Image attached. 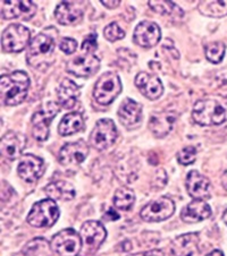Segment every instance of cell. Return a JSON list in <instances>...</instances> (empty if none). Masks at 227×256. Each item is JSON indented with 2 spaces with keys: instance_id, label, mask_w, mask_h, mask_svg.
I'll return each mask as SVG.
<instances>
[{
  "instance_id": "cell-21",
  "label": "cell",
  "mask_w": 227,
  "mask_h": 256,
  "mask_svg": "<svg viewBox=\"0 0 227 256\" xmlns=\"http://www.w3.org/2000/svg\"><path fill=\"white\" fill-rule=\"evenodd\" d=\"M186 190L188 195L194 200H204L210 196L211 185L207 177L192 170L186 177Z\"/></svg>"
},
{
  "instance_id": "cell-38",
  "label": "cell",
  "mask_w": 227,
  "mask_h": 256,
  "mask_svg": "<svg viewBox=\"0 0 227 256\" xmlns=\"http://www.w3.org/2000/svg\"><path fill=\"white\" fill-rule=\"evenodd\" d=\"M101 4L107 8H116L121 4V0H116V2H105V0H101Z\"/></svg>"
},
{
  "instance_id": "cell-29",
  "label": "cell",
  "mask_w": 227,
  "mask_h": 256,
  "mask_svg": "<svg viewBox=\"0 0 227 256\" xmlns=\"http://www.w3.org/2000/svg\"><path fill=\"white\" fill-rule=\"evenodd\" d=\"M148 4L153 12L160 15L174 17H182L184 15V12L174 2H166V0L155 2V0H151V2H148Z\"/></svg>"
},
{
  "instance_id": "cell-14",
  "label": "cell",
  "mask_w": 227,
  "mask_h": 256,
  "mask_svg": "<svg viewBox=\"0 0 227 256\" xmlns=\"http://www.w3.org/2000/svg\"><path fill=\"white\" fill-rule=\"evenodd\" d=\"M100 68V60L93 54H87L71 59L67 62V72L78 78H90Z\"/></svg>"
},
{
  "instance_id": "cell-42",
  "label": "cell",
  "mask_w": 227,
  "mask_h": 256,
  "mask_svg": "<svg viewBox=\"0 0 227 256\" xmlns=\"http://www.w3.org/2000/svg\"><path fill=\"white\" fill-rule=\"evenodd\" d=\"M78 256H94V255H92V254H90V253H88V254H83V255H78Z\"/></svg>"
},
{
  "instance_id": "cell-2",
  "label": "cell",
  "mask_w": 227,
  "mask_h": 256,
  "mask_svg": "<svg viewBox=\"0 0 227 256\" xmlns=\"http://www.w3.org/2000/svg\"><path fill=\"white\" fill-rule=\"evenodd\" d=\"M192 118L200 126L220 125L225 122L226 112L215 100L203 99L195 102Z\"/></svg>"
},
{
  "instance_id": "cell-1",
  "label": "cell",
  "mask_w": 227,
  "mask_h": 256,
  "mask_svg": "<svg viewBox=\"0 0 227 256\" xmlns=\"http://www.w3.org/2000/svg\"><path fill=\"white\" fill-rule=\"evenodd\" d=\"M30 88V78L25 72L17 70L2 76L0 91L5 106H17L27 99Z\"/></svg>"
},
{
  "instance_id": "cell-35",
  "label": "cell",
  "mask_w": 227,
  "mask_h": 256,
  "mask_svg": "<svg viewBox=\"0 0 227 256\" xmlns=\"http://www.w3.org/2000/svg\"><path fill=\"white\" fill-rule=\"evenodd\" d=\"M97 49V34L91 33L85 38L82 44V50L85 54H92Z\"/></svg>"
},
{
  "instance_id": "cell-11",
  "label": "cell",
  "mask_w": 227,
  "mask_h": 256,
  "mask_svg": "<svg viewBox=\"0 0 227 256\" xmlns=\"http://www.w3.org/2000/svg\"><path fill=\"white\" fill-rule=\"evenodd\" d=\"M82 246L88 253L93 254L101 246L107 237V232L104 224L99 221L90 220L84 222L80 232Z\"/></svg>"
},
{
  "instance_id": "cell-7",
  "label": "cell",
  "mask_w": 227,
  "mask_h": 256,
  "mask_svg": "<svg viewBox=\"0 0 227 256\" xmlns=\"http://www.w3.org/2000/svg\"><path fill=\"white\" fill-rule=\"evenodd\" d=\"M31 40V32L22 24H11L4 30L2 46L5 52H21Z\"/></svg>"
},
{
  "instance_id": "cell-8",
  "label": "cell",
  "mask_w": 227,
  "mask_h": 256,
  "mask_svg": "<svg viewBox=\"0 0 227 256\" xmlns=\"http://www.w3.org/2000/svg\"><path fill=\"white\" fill-rule=\"evenodd\" d=\"M59 106L55 102H47L32 116V135L39 142H45L49 138V125L57 116Z\"/></svg>"
},
{
  "instance_id": "cell-37",
  "label": "cell",
  "mask_w": 227,
  "mask_h": 256,
  "mask_svg": "<svg viewBox=\"0 0 227 256\" xmlns=\"http://www.w3.org/2000/svg\"><path fill=\"white\" fill-rule=\"evenodd\" d=\"M102 218H104L105 220H108V221H116L119 219V214L116 211L113 210V208H109L108 211L105 212V214Z\"/></svg>"
},
{
  "instance_id": "cell-4",
  "label": "cell",
  "mask_w": 227,
  "mask_h": 256,
  "mask_svg": "<svg viewBox=\"0 0 227 256\" xmlns=\"http://www.w3.org/2000/svg\"><path fill=\"white\" fill-rule=\"evenodd\" d=\"M122 82L114 72H107L97 80L93 88V98L101 106H108L122 92Z\"/></svg>"
},
{
  "instance_id": "cell-34",
  "label": "cell",
  "mask_w": 227,
  "mask_h": 256,
  "mask_svg": "<svg viewBox=\"0 0 227 256\" xmlns=\"http://www.w3.org/2000/svg\"><path fill=\"white\" fill-rule=\"evenodd\" d=\"M59 49H61L64 54H74L76 49H78V42H76L73 38H63L59 42Z\"/></svg>"
},
{
  "instance_id": "cell-31",
  "label": "cell",
  "mask_w": 227,
  "mask_h": 256,
  "mask_svg": "<svg viewBox=\"0 0 227 256\" xmlns=\"http://www.w3.org/2000/svg\"><path fill=\"white\" fill-rule=\"evenodd\" d=\"M226 46L222 42H211L205 46V58L212 64H219L225 56Z\"/></svg>"
},
{
  "instance_id": "cell-17",
  "label": "cell",
  "mask_w": 227,
  "mask_h": 256,
  "mask_svg": "<svg viewBox=\"0 0 227 256\" xmlns=\"http://www.w3.org/2000/svg\"><path fill=\"white\" fill-rule=\"evenodd\" d=\"M161 39L160 28L156 23L143 20L134 30L133 40L142 48H152L159 44Z\"/></svg>"
},
{
  "instance_id": "cell-15",
  "label": "cell",
  "mask_w": 227,
  "mask_h": 256,
  "mask_svg": "<svg viewBox=\"0 0 227 256\" xmlns=\"http://www.w3.org/2000/svg\"><path fill=\"white\" fill-rule=\"evenodd\" d=\"M17 172L24 182H36L45 172L44 160L33 154H24L21 156Z\"/></svg>"
},
{
  "instance_id": "cell-36",
  "label": "cell",
  "mask_w": 227,
  "mask_h": 256,
  "mask_svg": "<svg viewBox=\"0 0 227 256\" xmlns=\"http://www.w3.org/2000/svg\"><path fill=\"white\" fill-rule=\"evenodd\" d=\"M130 256H165V254L162 253V250H151L148 252H142V253L132 254Z\"/></svg>"
},
{
  "instance_id": "cell-28",
  "label": "cell",
  "mask_w": 227,
  "mask_h": 256,
  "mask_svg": "<svg viewBox=\"0 0 227 256\" xmlns=\"http://www.w3.org/2000/svg\"><path fill=\"white\" fill-rule=\"evenodd\" d=\"M114 206L119 210L128 211L131 210L132 206L135 202V195L134 192L127 188V187H121L116 192H115L114 198H113Z\"/></svg>"
},
{
  "instance_id": "cell-18",
  "label": "cell",
  "mask_w": 227,
  "mask_h": 256,
  "mask_svg": "<svg viewBox=\"0 0 227 256\" xmlns=\"http://www.w3.org/2000/svg\"><path fill=\"white\" fill-rule=\"evenodd\" d=\"M117 116L124 127H126L127 130H134L141 125L142 106L136 101L126 98L119 106Z\"/></svg>"
},
{
  "instance_id": "cell-13",
  "label": "cell",
  "mask_w": 227,
  "mask_h": 256,
  "mask_svg": "<svg viewBox=\"0 0 227 256\" xmlns=\"http://www.w3.org/2000/svg\"><path fill=\"white\" fill-rule=\"evenodd\" d=\"M84 7L83 2H62L56 7L55 17L62 25H75L82 20Z\"/></svg>"
},
{
  "instance_id": "cell-40",
  "label": "cell",
  "mask_w": 227,
  "mask_h": 256,
  "mask_svg": "<svg viewBox=\"0 0 227 256\" xmlns=\"http://www.w3.org/2000/svg\"><path fill=\"white\" fill-rule=\"evenodd\" d=\"M207 256H224V254H222L220 250H212L211 253H210V254H208Z\"/></svg>"
},
{
  "instance_id": "cell-5",
  "label": "cell",
  "mask_w": 227,
  "mask_h": 256,
  "mask_svg": "<svg viewBox=\"0 0 227 256\" xmlns=\"http://www.w3.org/2000/svg\"><path fill=\"white\" fill-rule=\"evenodd\" d=\"M55 49V39L47 32L34 38L29 46L27 58L30 65L41 67L51 57Z\"/></svg>"
},
{
  "instance_id": "cell-6",
  "label": "cell",
  "mask_w": 227,
  "mask_h": 256,
  "mask_svg": "<svg viewBox=\"0 0 227 256\" xmlns=\"http://www.w3.org/2000/svg\"><path fill=\"white\" fill-rule=\"evenodd\" d=\"M50 248L58 256H78L82 248V240L74 229H63L51 238Z\"/></svg>"
},
{
  "instance_id": "cell-32",
  "label": "cell",
  "mask_w": 227,
  "mask_h": 256,
  "mask_svg": "<svg viewBox=\"0 0 227 256\" xmlns=\"http://www.w3.org/2000/svg\"><path fill=\"white\" fill-rule=\"evenodd\" d=\"M104 36L108 41L114 42L123 39V38L125 36V31L119 28V25L117 23L113 22L105 28Z\"/></svg>"
},
{
  "instance_id": "cell-41",
  "label": "cell",
  "mask_w": 227,
  "mask_h": 256,
  "mask_svg": "<svg viewBox=\"0 0 227 256\" xmlns=\"http://www.w3.org/2000/svg\"><path fill=\"white\" fill-rule=\"evenodd\" d=\"M222 220H224V222L227 224V210L225 211V213H224V216H222Z\"/></svg>"
},
{
  "instance_id": "cell-24",
  "label": "cell",
  "mask_w": 227,
  "mask_h": 256,
  "mask_svg": "<svg viewBox=\"0 0 227 256\" xmlns=\"http://www.w3.org/2000/svg\"><path fill=\"white\" fill-rule=\"evenodd\" d=\"M80 96V88L72 80L65 78L57 88L58 102L63 108H74Z\"/></svg>"
},
{
  "instance_id": "cell-16",
  "label": "cell",
  "mask_w": 227,
  "mask_h": 256,
  "mask_svg": "<svg viewBox=\"0 0 227 256\" xmlns=\"http://www.w3.org/2000/svg\"><path fill=\"white\" fill-rule=\"evenodd\" d=\"M37 5L30 0L2 2V16L4 20L22 18L28 20L36 15Z\"/></svg>"
},
{
  "instance_id": "cell-23",
  "label": "cell",
  "mask_w": 227,
  "mask_h": 256,
  "mask_svg": "<svg viewBox=\"0 0 227 256\" xmlns=\"http://www.w3.org/2000/svg\"><path fill=\"white\" fill-rule=\"evenodd\" d=\"M175 120H176V117L173 112H158L153 114L150 119L149 128L156 138H165L172 130Z\"/></svg>"
},
{
  "instance_id": "cell-30",
  "label": "cell",
  "mask_w": 227,
  "mask_h": 256,
  "mask_svg": "<svg viewBox=\"0 0 227 256\" xmlns=\"http://www.w3.org/2000/svg\"><path fill=\"white\" fill-rule=\"evenodd\" d=\"M198 10L204 16L218 18L227 15V2H200Z\"/></svg>"
},
{
  "instance_id": "cell-33",
  "label": "cell",
  "mask_w": 227,
  "mask_h": 256,
  "mask_svg": "<svg viewBox=\"0 0 227 256\" xmlns=\"http://www.w3.org/2000/svg\"><path fill=\"white\" fill-rule=\"evenodd\" d=\"M196 150L193 146H186L177 152V161L183 166L192 164L195 161Z\"/></svg>"
},
{
  "instance_id": "cell-9",
  "label": "cell",
  "mask_w": 227,
  "mask_h": 256,
  "mask_svg": "<svg viewBox=\"0 0 227 256\" xmlns=\"http://www.w3.org/2000/svg\"><path fill=\"white\" fill-rule=\"evenodd\" d=\"M117 138V130L111 119L105 118L98 120L94 126L91 135H90V143L94 148L104 151L113 146Z\"/></svg>"
},
{
  "instance_id": "cell-10",
  "label": "cell",
  "mask_w": 227,
  "mask_h": 256,
  "mask_svg": "<svg viewBox=\"0 0 227 256\" xmlns=\"http://www.w3.org/2000/svg\"><path fill=\"white\" fill-rule=\"evenodd\" d=\"M175 212V204L169 198H161L152 200L140 212L141 218L147 222H160L172 216Z\"/></svg>"
},
{
  "instance_id": "cell-39",
  "label": "cell",
  "mask_w": 227,
  "mask_h": 256,
  "mask_svg": "<svg viewBox=\"0 0 227 256\" xmlns=\"http://www.w3.org/2000/svg\"><path fill=\"white\" fill-rule=\"evenodd\" d=\"M221 182H222V186H224V188L227 190V170L224 172V174H222Z\"/></svg>"
},
{
  "instance_id": "cell-3",
  "label": "cell",
  "mask_w": 227,
  "mask_h": 256,
  "mask_svg": "<svg viewBox=\"0 0 227 256\" xmlns=\"http://www.w3.org/2000/svg\"><path fill=\"white\" fill-rule=\"evenodd\" d=\"M61 212L57 203L54 200L46 198L37 202L32 206L27 221L30 226L36 228H49L56 224Z\"/></svg>"
},
{
  "instance_id": "cell-22",
  "label": "cell",
  "mask_w": 227,
  "mask_h": 256,
  "mask_svg": "<svg viewBox=\"0 0 227 256\" xmlns=\"http://www.w3.org/2000/svg\"><path fill=\"white\" fill-rule=\"evenodd\" d=\"M211 216V208L203 200H194L183 208L181 219L186 224H195L208 219Z\"/></svg>"
},
{
  "instance_id": "cell-26",
  "label": "cell",
  "mask_w": 227,
  "mask_h": 256,
  "mask_svg": "<svg viewBox=\"0 0 227 256\" xmlns=\"http://www.w3.org/2000/svg\"><path fill=\"white\" fill-rule=\"evenodd\" d=\"M45 192L51 200H71L75 198L74 187L70 182L64 180L50 182L45 188Z\"/></svg>"
},
{
  "instance_id": "cell-20",
  "label": "cell",
  "mask_w": 227,
  "mask_h": 256,
  "mask_svg": "<svg viewBox=\"0 0 227 256\" xmlns=\"http://www.w3.org/2000/svg\"><path fill=\"white\" fill-rule=\"evenodd\" d=\"M135 86L138 88L141 93L150 100H157L161 96L164 92L161 80L156 75L149 74V72H141L135 78Z\"/></svg>"
},
{
  "instance_id": "cell-19",
  "label": "cell",
  "mask_w": 227,
  "mask_h": 256,
  "mask_svg": "<svg viewBox=\"0 0 227 256\" xmlns=\"http://www.w3.org/2000/svg\"><path fill=\"white\" fill-rule=\"evenodd\" d=\"M25 144H27V138L24 135L14 130L8 132L3 136L2 143H0L2 156L7 160L14 161L22 156Z\"/></svg>"
},
{
  "instance_id": "cell-12",
  "label": "cell",
  "mask_w": 227,
  "mask_h": 256,
  "mask_svg": "<svg viewBox=\"0 0 227 256\" xmlns=\"http://www.w3.org/2000/svg\"><path fill=\"white\" fill-rule=\"evenodd\" d=\"M89 154V145L84 140L67 143L59 151L58 159L64 167H75L82 164Z\"/></svg>"
},
{
  "instance_id": "cell-27",
  "label": "cell",
  "mask_w": 227,
  "mask_h": 256,
  "mask_svg": "<svg viewBox=\"0 0 227 256\" xmlns=\"http://www.w3.org/2000/svg\"><path fill=\"white\" fill-rule=\"evenodd\" d=\"M84 127V119L80 112H70L62 118L58 125V133L62 136H70L79 133Z\"/></svg>"
},
{
  "instance_id": "cell-25",
  "label": "cell",
  "mask_w": 227,
  "mask_h": 256,
  "mask_svg": "<svg viewBox=\"0 0 227 256\" xmlns=\"http://www.w3.org/2000/svg\"><path fill=\"white\" fill-rule=\"evenodd\" d=\"M199 236L196 234H184L175 238L172 242V252L175 256H193L198 250Z\"/></svg>"
}]
</instances>
